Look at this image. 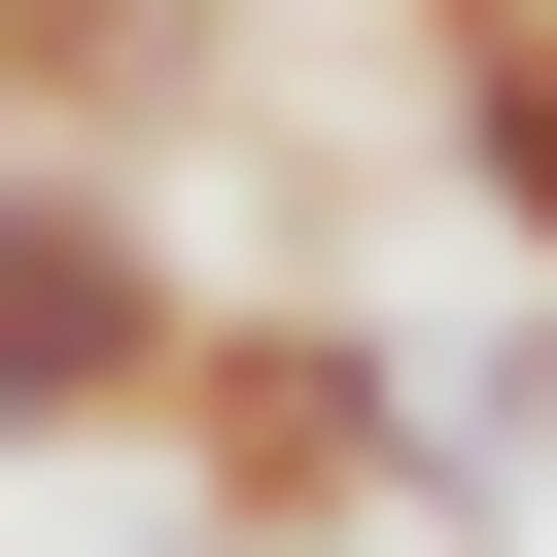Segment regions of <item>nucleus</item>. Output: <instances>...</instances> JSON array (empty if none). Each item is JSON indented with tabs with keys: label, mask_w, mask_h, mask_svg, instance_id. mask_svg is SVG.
I'll use <instances>...</instances> for the list:
<instances>
[{
	"label": "nucleus",
	"mask_w": 557,
	"mask_h": 557,
	"mask_svg": "<svg viewBox=\"0 0 557 557\" xmlns=\"http://www.w3.org/2000/svg\"><path fill=\"white\" fill-rule=\"evenodd\" d=\"M418 35H453V209L557 278V0H418Z\"/></svg>",
	"instance_id": "3"
},
{
	"label": "nucleus",
	"mask_w": 557,
	"mask_h": 557,
	"mask_svg": "<svg viewBox=\"0 0 557 557\" xmlns=\"http://www.w3.org/2000/svg\"><path fill=\"white\" fill-rule=\"evenodd\" d=\"M174 557H383V522H453V453H418V348L383 313H313V278H209V348H174Z\"/></svg>",
	"instance_id": "1"
},
{
	"label": "nucleus",
	"mask_w": 557,
	"mask_h": 557,
	"mask_svg": "<svg viewBox=\"0 0 557 557\" xmlns=\"http://www.w3.org/2000/svg\"><path fill=\"white\" fill-rule=\"evenodd\" d=\"M174 348H209V244H174V174H70V139H0V487H35V453H139V418H174Z\"/></svg>",
	"instance_id": "2"
}]
</instances>
